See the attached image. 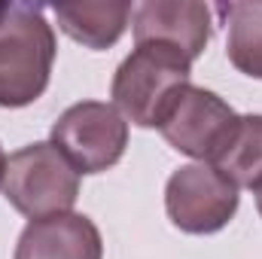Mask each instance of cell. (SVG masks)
Instances as JSON below:
<instances>
[{"label": "cell", "mask_w": 262, "mask_h": 259, "mask_svg": "<svg viewBox=\"0 0 262 259\" xmlns=\"http://www.w3.org/2000/svg\"><path fill=\"white\" fill-rule=\"evenodd\" d=\"M226 174L238 189H262V113L238 116V125L229 134L226 146L210 162Z\"/></svg>", "instance_id": "30bf717a"}, {"label": "cell", "mask_w": 262, "mask_h": 259, "mask_svg": "<svg viewBox=\"0 0 262 259\" xmlns=\"http://www.w3.org/2000/svg\"><path fill=\"white\" fill-rule=\"evenodd\" d=\"M256 207H259V217H262V189L256 192Z\"/></svg>", "instance_id": "4fadbf2b"}, {"label": "cell", "mask_w": 262, "mask_h": 259, "mask_svg": "<svg viewBox=\"0 0 262 259\" xmlns=\"http://www.w3.org/2000/svg\"><path fill=\"white\" fill-rule=\"evenodd\" d=\"M235 125H238V113L216 92L189 82L168 104L159 131L177 153L195 162H213Z\"/></svg>", "instance_id": "8992f818"}, {"label": "cell", "mask_w": 262, "mask_h": 259, "mask_svg": "<svg viewBox=\"0 0 262 259\" xmlns=\"http://www.w3.org/2000/svg\"><path fill=\"white\" fill-rule=\"evenodd\" d=\"M3 195L28 220L70 213L79 198V171L52 140H37L6 159Z\"/></svg>", "instance_id": "3957f363"}, {"label": "cell", "mask_w": 262, "mask_h": 259, "mask_svg": "<svg viewBox=\"0 0 262 259\" xmlns=\"http://www.w3.org/2000/svg\"><path fill=\"white\" fill-rule=\"evenodd\" d=\"M6 9H9V3H0V18L6 15Z\"/></svg>", "instance_id": "5bb4252c"}, {"label": "cell", "mask_w": 262, "mask_h": 259, "mask_svg": "<svg viewBox=\"0 0 262 259\" xmlns=\"http://www.w3.org/2000/svg\"><path fill=\"white\" fill-rule=\"evenodd\" d=\"M192 61L165 43H137L110 82L113 107L140 128H159L174 95L189 85Z\"/></svg>", "instance_id": "7a4b0ae2"}, {"label": "cell", "mask_w": 262, "mask_h": 259, "mask_svg": "<svg viewBox=\"0 0 262 259\" xmlns=\"http://www.w3.org/2000/svg\"><path fill=\"white\" fill-rule=\"evenodd\" d=\"M52 143L79 174H101L125 156L128 122L107 101H79L55 119Z\"/></svg>", "instance_id": "277c9868"}, {"label": "cell", "mask_w": 262, "mask_h": 259, "mask_svg": "<svg viewBox=\"0 0 262 259\" xmlns=\"http://www.w3.org/2000/svg\"><path fill=\"white\" fill-rule=\"evenodd\" d=\"M15 259H104V238L85 213H55L21 229Z\"/></svg>", "instance_id": "ba28073f"}, {"label": "cell", "mask_w": 262, "mask_h": 259, "mask_svg": "<svg viewBox=\"0 0 262 259\" xmlns=\"http://www.w3.org/2000/svg\"><path fill=\"white\" fill-rule=\"evenodd\" d=\"M55 52L46 6L9 3L0 18V107L18 110L34 104L49 89Z\"/></svg>", "instance_id": "6da1fadb"}, {"label": "cell", "mask_w": 262, "mask_h": 259, "mask_svg": "<svg viewBox=\"0 0 262 259\" xmlns=\"http://www.w3.org/2000/svg\"><path fill=\"white\" fill-rule=\"evenodd\" d=\"M61 31L89 49H110L128 28L134 6L128 0H82L52 6Z\"/></svg>", "instance_id": "9c48e42d"}, {"label": "cell", "mask_w": 262, "mask_h": 259, "mask_svg": "<svg viewBox=\"0 0 262 259\" xmlns=\"http://www.w3.org/2000/svg\"><path fill=\"white\" fill-rule=\"evenodd\" d=\"M3 177H6V153L0 146V186H3Z\"/></svg>", "instance_id": "7c38bea8"}, {"label": "cell", "mask_w": 262, "mask_h": 259, "mask_svg": "<svg viewBox=\"0 0 262 259\" xmlns=\"http://www.w3.org/2000/svg\"><path fill=\"white\" fill-rule=\"evenodd\" d=\"M216 15L229 28L226 55L241 73L262 79V0L220 3Z\"/></svg>", "instance_id": "8fae6325"}, {"label": "cell", "mask_w": 262, "mask_h": 259, "mask_svg": "<svg viewBox=\"0 0 262 259\" xmlns=\"http://www.w3.org/2000/svg\"><path fill=\"white\" fill-rule=\"evenodd\" d=\"M137 43H165L189 61L210 43V6L198 0H146L131 15Z\"/></svg>", "instance_id": "52a82bcc"}, {"label": "cell", "mask_w": 262, "mask_h": 259, "mask_svg": "<svg viewBox=\"0 0 262 259\" xmlns=\"http://www.w3.org/2000/svg\"><path fill=\"white\" fill-rule=\"evenodd\" d=\"M238 186L210 162L177 168L165 186L168 220L186 235H213L238 213Z\"/></svg>", "instance_id": "5b68a950"}]
</instances>
